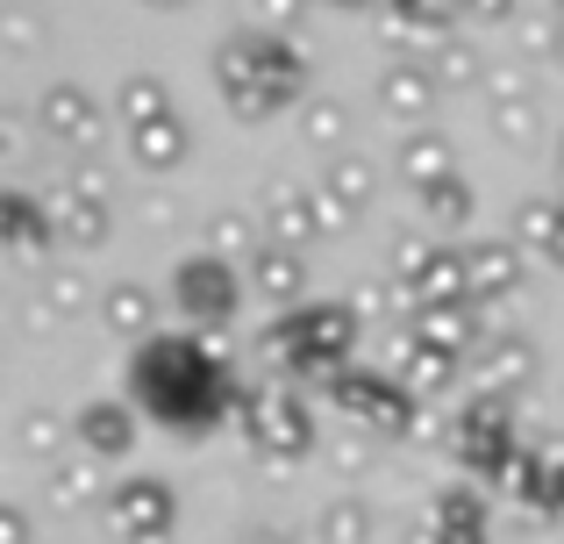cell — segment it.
Returning a JSON list of instances; mask_svg holds the SVG:
<instances>
[{"label":"cell","mask_w":564,"mask_h":544,"mask_svg":"<svg viewBox=\"0 0 564 544\" xmlns=\"http://www.w3.org/2000/svg\"><path fill=\"white\" fill-rule=\"evenodd\" d=\"M0 215H8L14 252H36V244H43V230H51V223H43V209H36L29 194H8V201H0Z\"/></svg>","instance_id":"8fae6325"},{"label":"cell","mask_w":564,"mask_h":544,"mask_svg":"<svg viewBox=\"0 0 564 544\" xmlns=\"http://www.w3.org/2000/svg\"><path fill=\"white\" fill-rule=\"evenodd\" d=\"M429 72H436L443 86H479V79H486V57L471 51L465 36H436V57H429Z\"/></svg>","instance_id":"30bf717a"},{"label":"cell","mask_w":564,"mask_h":544,"mask_svg":"<svg viewBox=\"0 0 564 544\" xmlns=\"http://www.w3.org/2000/svg\"><path fill=\"white\" fill-rule=\"evenodd\" d=\"M115 115H122V129L158 122V115H172V86L158 79V72H129V79L115 86Z\"/></svg>","instance_id":"9c48e42d"},{"label":"cell","mask_w":564,"mask_h":544,"mask_svg":"<svg viewBox=\"0 0 564 544\" xmlns=\"http://www.w3.org/2000/svg\"><path fill=\"white\" fill-rule=\"evenodd\" d=\"M557 166H564V158H557Z\"/></svg>","instance_id":"d4e9b609"},{"label":"cell","mask_w":564,"mask_h":544,"mask_svg":"<svg viewBox=\"0 0 564 544\" xmlns=\"http://www.w3.org/2000/svg\"><path fill=\"white\" fill-rule=\"evenodd\" d=\"M551 14H557V22H564V0H551Z\"/></svg>","instance_id":"603a6c76"},{"label":"cell","mask_w":564,"mask_h":544,"mask_svg":"<svg viewBox=\"0 0 564 544\" xmlns=\"http://www.w3.org/2000/svg\"><path fill=\"white\" fill-rule=\"evenodd\" d=\"M551 57H557V65H564V22H557V36H551Z\"/></svg>","instance_id":"ffe728a7"},{"label":"cell","mask_w":564,"mask_h":544,"mask_svg":"<svg viewBox=\"0 0 564 544\" xmlns=\"http://www.w3.org/2000/svg\"><path fill=\"white\" fill-rule=\"evenodd\" d=\"M143 8H186V0H143Z\"/></svg>","instance_id":"44dd1931"},{"label":"cell","mask_w":564,"mask_h":544,"mask_svg":"<svg viewBox=\"0 0 564 544\" xmlns=\"http://www.w3.org/2000/svg\"><path fill=\"white\" fill-rule=\"evenodd\" d=\"M51 230H65V237H79V244H100L108 237V201H100L94 186H65V194L51 201Z\"/></svg>","instance_id":"ba28073f"},{"label":"cell","mask_w":564,"mask_h":544,"mask_svg":"<svg viewBox=\"0 0 564 544\" xmlns=\"http://www.w3.org/2000/svg\"><path fill=\"white\" fill-rule=\"evenodd\" d=\"M137 394H143L151 416L200 430V423L221 408V373L193 344H180V337H158V344H143V359H137Z\"/></svg>","instance_id":"7a4b0ae2"},{"label":"cell","mask_w":564,"mask_h":544,"mask_svg":"<svg viewBox=\"0 0 564 544\" xmlns=\"http://www.w3.org/2000/svg\"><path fill=\"white\" fill-rule=\"evenodd\" d=\"M186 143H193V137H186L180 108H172V115H158V122H137V129H129V151H137L151 172H172V166H186Z\"/></svg>","instance_id":"52a82bcc"},{"label":"cell","mask_w":564,"mask_h":544,"mask_svg":"<svg viewBox=\"0 0 564 544\" xmlns=\"http://www.w3.org/2000/svg\"><path fill=\"white\" fill-rule=\"evenodd\" d=\"M86 437H94L100 451H122V445H129V423L108 416V408H94V416H86Z\"/></svg>","instance_id":"5bb4252c"},{"label":"cell","mask_w":564,"mask_h":544,"mask_svg":"<svg viewBox=\"0 0 564 544\" xmlns=\"http://www.w3.org/2000/svg\"><path fill=\"white\" fill-rule=\"evenodd\" d=\"M180 301L193 308V316H229L236 308V279L221 258H193V266H180Z\"/></svg>","instance_id":"5b68a950"},{"label":"cell","mask_w":564,"mask_h":544,"mask_svg":"<svg viewBox=\"0 0 564 544\" xmlns=\"http://www.w3.org/2000/svg\"><path fill=\"white\" fill-rule=\"evenodd\" d=\"M557 252H564V244H557Z\"/></svg>","instance_id":"cb8c5ba5"},{"label":"cell","mask_w":564,"mask_h":544,"mask_svg":"<svg viewBox=\"0 0 564 544\" xmlns=\"http://www.w3.org/2000/svg\"><path fill=\"white\" fill-rule=\"evenodd\" d=\"M451 172H457V151H451L443 129H414V137H400V180L436 186V180H451Z\"/></svg>","instance_id":"8992f818"},{"label":"cell","mask_w":564,"mask_h":544,"mask_svg":"<svg viewBox=\"0 0 564 544\" xmlns=\"http://www.w3.org/2000/svg\"><path fill=\"white\" fill-rule=\"evenodd\" d=\"M436 72L429 65H386L379 72V108L393 115V122H422L429 108H436Z\"/></svg>","instance_id":"277c9868"},{"label":"cell","mask_w":564,"mask_h":544,"mask_svg":"<svg viewBox=\"0 0 564 544\" xmlns=\"http://www.w3.org/2000/svg\"><path fill=\"white\" fill-rule=\"evenodd\" d=\"M307 137L336 143V137H344V108H336V100H307Z\"/></svg>","instance_id":"4fadbf2b"},{"label":"cell","mask_w":564,"mask_h":544,"mask_svg":"<svg viewBox=\"0 0 564 544\" xmlns=\"http://www.w3.org/2000/svg\"><path fill=\"white\" fill-rule=\"evenodd\" d=\"M258 14H264V29H293L307 14V0H258Z\"/></svg>","instance_id":"ac0fdd59"},{"label":"cell","mask_w":564,"mask_h":544,"mask_svg":"<svg viewBox=\"0 0 564 544\" xmlns=\"http://www.w3.org/2000/svg\"><path fill=\"white\" fill-rule=\"evenodd\" d=\"M215 86L243 122H264V115H286L307 100V51L286 36V29H236V36L215 43Z\"/></svg>","instance_id":"6da1fadb"},{"label":"cell","mask_w":564,"mask_h":544,"mask_svg":"<svg viewBox=\"0 0 564 544\" xmlns=\"http://www.w3.org/2000/svg\"><path fill=\"white\" fill-rule=\"evenodd\" d=\"M36 122H43V137H57V143H94L100 137V100L86 94V86L57 79V86H43Z\"/></svg>","instance_id":"3957f363"},{"label":"cell","mask_w":564,"mask_h":544,"mask_svg":"<svg viewBox=\"0 0 564 544\" xmlns=\"http://www.w3.org/2000/svg\"><path fill=\"white\" fill-rule=\"evenodd\" d=\"M293 279H301V266H293V258H279V252L258 266V287L264 294H293Z\"/></svg>","instance_id":"2e32d148"},{"label":"cell","mask_w":564,"mask_h":544,"mask_svg":"<svg viewBox=\"0 0 564 544\" xmlns=\"http://www.w3.org/2000/svg\"><path fill=\"white\" fill-rule=\"evenodd\" d=\"M344 8H379V0H344Z\"/></svg>","instance_id":"7402d4cb"},{"label":"cell","mask_w":564,"mask_h":544,"mask_svg":"<svg viewBox=\"0 0 564 544\" xmlns=\"http://www.w3.org/2000/svg\"><path fill=\"white\" fill-rule=\"evenodd\" d=\"M272 209H279L272 223L286 230V237H307V223H315V215H301V194H272Z\"/></svg>","instance_id":"e0dca14e"},{"label":"cell","mask_w":564,"mask_h":544,"mask_svg":"<svg viewBox=\"0 0 564 544\" xmlns=\"http://www.w3.org/2000/svg\"><path fill=\"white\" fill-rule=\"evenodd\" d=\"M422 201H429L436 223H465V215H471V186L457 180V172H451V180H436V186H422Z\"/></svg>","instance_id":"7c38bea8"},{"label":"cell","mask_w":564,"mask_h":544,"mask_svg":"<svg viewBox=\"0 0 564 544\" xmlns=\"http://www.w3.org/2000/svg\"><path fill=\"white\" fill-rule=\"evenodd\" d=\"M465 14H479V22H508L514 0H465Z\"/></svg>","instance_id":"d6986e66"},{"label":"cell","mask_w":564,"mask_h":544,"mask_svg":"<svg viewBox=\"0 0 564 544\" xmlns=\"http://www.w3.org/2000/svg\"><path fill=\"white\" fill-rule=\"evenodd\" d=\"M471 273H479V287H508V273H514V258L500 252V244H486V252H471Z\"/></svg>","instance_id":"9a60e30c"}]
</instances>
